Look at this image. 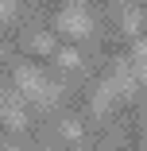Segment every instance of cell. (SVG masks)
Here are the masks:
<instances>
[{
  "instance_id": "cell-1",
  "label": "cell",
  "mask_w": 147,
  "mask_h": 151,
  "mask_svg": "<svg viewBox=\"0 0 147 151\" xmlns=\"http://www.w3.org/2000/svg\"><path fill=\"white\" fill-rule=\"evenodd\" d=\"M58 31L81 39V35L93 31V19H89V12H85L81 4H70V8H62V16H58Z\"/></svg>"
},
{
  "instance_id": "cell-2",
  "label": "cell",
  "mask_w": 147,
  "mask_h": 151,
  "mask_svg": "<svg viewBox=\"0 0 147 151\" xmlns=\"http://www.w3.org/2000/svg\"><path fill=\"white\" fill-rule=\"evenodd\" d=\"M16 81H19V93H23V97H31V101H39V105L50 101L47 81H43V74H39L35 66H19V70H16Z\"/></svg>"
},
{
  "instance_id": "cell-3",
  "label": "cell",
  "mask_w": 147,
  "mask_h": 151,
  "mask_svg": "<svg viewBox=\"0 0 147 151\" xmlns=\"http://www.w3.org/2000/svg\"><path fill=\"white\" fill-rule=\"evenodd\" d=\"M112 97H116V81L108 78V81H101V85H97V93H93V112H97V116H105V109L112 105Z\"/></svg>"
},
{
  "instance_id": "cell-4",
  "label": "cell",
  "mask_w": 147,
  "mask_h": 151,
  "mask_svg": "<svg viewBox=\"0 0 147 151\" xmlns=\"http://www.w3.org/2000/svg\"><path fill=\"white\" fill-rule=\"evenodd\" d=\"M139 27H143V16L139 12H124V31L128 35H139Z\"/></svg>"
},
{
  "instance_id": "cell-5",
  "label": "cell",
  "mask_w": 147,
  "mask_h": 151,
  "mask_svg": "<svg viewBox=\"0 0 147 151\" xmlns=\"http://www.w3.org/2000/svg\"><path fill=\"white\" fill-rule=\"evenodd\" d=\"M58 62H62V66H77V50H74V47L58 50Z\"/></svg>"
},
{
  "instance_id": "cell-6",
  "label": "cell",
  "mask_w": 147,
  "mask_h": 151,
  "mask_svg": "<svg viewBox=\"0 0 147 151\" xmlns=\"http://www.w3.org/2000/svg\"><path fill=\"white\" fill-rule=\"evenodd\" d=\"M62 136L66 139H77L81 136V124H77V120H66V124H62Z\"/></svg>"
},
{
  "instance_id": "cell-7",
  "label": "cell",
  "mask_w": 147,
  "mask_h": 151,
  "mask_svg": "<svg viewBox=\"0 0 147 151\" xmlns=\"http://www.w3.org/2000/svg\"><path fill=\"white\" fill-rule=\"evenodd\" d=\"M35 50L50 54V50H54V39H50V35H35Z\"/></svg>"
},
{
  "instance_id": "cell-8",
  "label": "cell",
  "mask_w": 147,
  "mask_h": 151,
  "mask_svg": "<svg viewBox=\"0 0 147 151\" xmlns=\"http://www.w3.org/2000/svg\"><path fill=\"white\" fill-rule=\"evenodd\" d=\"M16 12V4H12V0H0V19H4V16H12Z\"/></svg>"
},
{
  "instance_id": "cell-9",
  "label": "cell",
  "mask_w": 147,
  "mask_h": 151,
  "mask_svg": "<svg viewBox=\"0 0 147 151\" xmlns=\"http://www.w3.org/2000/svg\"><path fill=\"white\" fill-rule=\"evenodd\" d=\"M132 58H147V39H139V43H136V54H132Z\"/></svg>"
}]
</instances>
